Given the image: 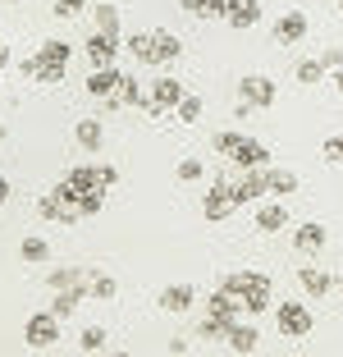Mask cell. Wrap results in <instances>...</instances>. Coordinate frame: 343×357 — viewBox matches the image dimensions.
Segmentation results:
<instances>
[{"label":"cell","instance_id":"cell-46","mask_svg":"<svg viewBox=\"0 0 343 357\" xmlns=\"http://www.w3.org/2000/svg\"><path fill=\"white\" fill-rule=\"evenodd\" d=\"M178 5H183L188 14H197V19H201V5H206V0H178Z\"/></svg>","mask_w":343,"mask_h":357},{"label":"cell","instance_id":"cell-22","mask_svg":"<svg viewBox=\"0 0 343 357\" xmlns=\"http://www.w3.org/2000/svg\"><path fill=\"white\" fill-rule=\"evenodd\" d=\"M284 225H289V211H284L280 202H261V211H257V229H261V234H280Z\"/></svg>","mask_w":343,"mask_h":357},{"label":"cell","instance_id":"cell-13","mask_svg":"<svg viewBox=\"0 0 343 357\" xmlns=\"http://www.w3.org/2000/svg\"><path fill=\"white\" fill-rule=\"evenodd\" d=\"M270 298H275V289H270V275H257V280H252V289L243 294V312H252V316L270 312Z\"/></svg>","mask_w":343,"mask_h":357},{"label":"cell","instance_id":"cell-48","mask_svg":"<svg viewBox=\"0 0 343 357\" xmlns=\"http://www.w3.org/2000/svg\"><path fill=\"white\" fill-rule=\"evenodd\" d=\"M5 64H10V46L0 42V69H5Z\"/></svg>","mask_w":343,"mask_h":357},{"label":"cell","instance_id":"cell-43","mask_svg":"<svg viewBox=\"0 0 343 357\" xmlns=\"http://www.w3.org/2000/svg\"><path fill=\"white\" fill-rule=\"evenodd\" d=\"M101 206H105V192H83V220H87V215H96Z\"/></svg>","mask_w":343,"mask_h":357},{"label":"cell","instance_id":"cell-28","mask_svg":"<svg viewBox=\"0 0 343 357\" xmlns=\"http://www.w3.org/2000/svg\"><path fill=\"white\" fill-rule=\"evenodd\" d=\"M302 183H298V174L293 169H284V165H270V192L275 197H293Z\"/></svg>","mask_w":343,"mask_h":357},{"label":"cell","instance_id":"cell-6","mask_svg":"<svg viewBox=\"0 0 343 357\" xmlns=\"http://www.w3.org/2000/svg\"><path fill=\"white\" fill-rule=\"evenodd\" d=\"M238 96L252 105V110H270V105H275V96H280V87H275V78L247 74V78H238Z\"/></svg>","mask_w":343,"mask_h":357},{"label":"cell","instance_id":"cell-34","mask_svg":"<svg viewBox=\"0 0 343 357\" xmlns=\"http://www.w3.org/2000/svg\"><path fill=\"white\" fill-rule=\"evenodd\" d=\"M252 280H257V271H229L224 280H220V289H224V294H234V298H243L252 289Z\"/></svg>","mask_w":343,"mask_h":357},{"label":"cell","instance_id":"cell-32","mask_svg":"<svg viewBox=\"0 0 343 357\" xmlns=\"http://www.w3.org/2000/svg\"><path fill=\"white\" fill-rule=\"evenodd\" d=\"M87 294H92L96 303H110V298L119 294V284H114L110 275H101V271H96V275H87Z\"/></svg>","mask_w":343,"mask_h":357},{"label":"cell","instance_id":"cell-1","mask_svg":"<svg viewBox=\"0 0 343 357\" xmlns=\"http://www.w3.org/2000/svg\"><path fill=\"white\" fill-rule=\"evenodd\" d=\"M37 211H42L51 225H78V220H83V192L73 188L69 178H60V183L37 202Z\"/></svg>","mask_w":343,"mask_h":357},{"label":"cell","instance_id":"cell-54","mask_svg":"<svg viewBox=\"0 0 343 357\" xmlns=\"http://www.w3.org/2000/svg\"><path fill=\"white\" fill-rule=\"evenodd\" d=\"M339 289H343V280H339Z\"/></svg>","mask_w":343,"mask_h":357},{"label":"cell","instance_id":"cell-16","mask_svg":"<svg viewBox=\"0 0 343 357\" xmlns=\"http://www.w3.org/2000/svg\"><path fill=\"white\" fill-rule=\"evenodd\" d=\"M119 78H124V69H92V74H87V96H114V87H119Z\"/></svg>","mask_w":343,"mask_h":357},{"label":"cell","instance_id":"cell-18","mask_svg":"<svg viewBox=\"0 0 343 357\" xmlns=\"http://www.w3.org/2000/svg\"><path fill=\"white\" fill-rule=\"evenodd\" d=\"M78 192H105V178H101V165H73L64 174Z\"/></svg>","mask_w":343,"mask_h":357},{"label":"cell","instance_id":"cell-5","mask_svg":"<svg viewBox=\"0 0 343 357\" xmlns=\"http://www.w3.org/2000/svg\"><path fill=\"white\" fill-rule=\"evenodd\" d=\"M55 339H60V316H55V312L28 316V326H23V344H28V348H51Z\"/></svg>","mask_w":343,"mask_h":357},{"label":"cell","instance_id":"cell-21","mask_svg":"<svg viewBox=\"0 0 343 357\" xmlns=\"http://www.w3.org/2000/svg\"><path fill=\"white\" fill-rule=\"evenodd\" d=\"M83 298H92V294H87V284H73V289H60V294L51 298V312L64 321V316H73V312H78V303H83Z\"/></svg>","mask_w":343,"mask_h":357},{"label":"cell","instance_id":"cell-31","mask_svg":"<svg viewBox=\"0 0 343 357\" xmlns=\"http://www.w3.org/2000/svg\"><path fill=\"white\" fill-rule=\"evenodd\" d=\"M19 257L23 261H51V243L37 238V234H28V238L19 243Z\"/></svg>","mask_w":343,"mask_h":357},{"label":"cell","instance_id":"cell-26","mask_svg":"<svg viewBox=\"0 0 343 357\" xmlns=\"http://www.w3.org/2000/svg\"><path fill=\"white\" fill-rule=\"evenodd\" d=\"M151 42H156V64H174L183 55V42L174 32H151Z\"/></svg>","mask_w":343,"mask_h":357},{"label":"cell","instance_id":"cell-24","mask_svg":"<svg viewBox=\"0 0 343 357\" xmlns=\"http://www.w3.org/2000/svg\"><path fill=\"white\" fill-rule=\"evenodd\" d=\"M114 96H119V105H142V110H151V96H142V83H137L133 74H124V78H119Z\"/></svg>","mask_w":343,"mask_h":357},{"label":"cell","instance_id":"cell-49","mask_svg":"<svg viewBox=\"0 0 343 357\" xmlns=\"http://www.w3.org/2000/svg\"><path fill=\"white\" fill-rule=\"evenodd\" d=\"M101 357H128V353H124V348H105Z\"/></svg>","mask_w":343,"mask_h":357},{"label":"cell","instance_id":"cell-47","mask_svg":"<svg viewBox=\"0 0 343 357\" xmlns=\"http://www.w3.org/2000/svg\"><path fill=\"white\" fill-rule=\"evenodd\" d=\"M10 202V178H0V206Z\"/></svg>","mask_w":343,"mask_h":357},{"label":"cell","instance_id":"cell-12","mask_svg":"<svg viewBox=\"0 0 343 357\" xmlns=\"http://www.w3.org/2000/svg\"><path fill=\"white\" fill-rule=\"evenodd\" d=\"M224 23L234 32L257 28V23H261V0H234V5H229V14H224Z\"/></svg>","mask_w":343,"mask_h":357},{"label":"cell","instance_id":"cell-50","mask_svg":"<svg viewBox=\"0 0 343 357\" xmlns=\"http://www.w3.org/2000/svg\"><path fill=\"white\" fill-rule=\"evenodd\" d=\"M5 142H10V128H5V124H0V147H5Z\"/></svg>","mask_w":343,"mask_h":357},{"label":"cell","instance_id":"cell-42","mask_svg":"<svg viewBox=\"0 0 343 357\" xmlns=\"http://www.w3.org/2000/svg\"><path fill=\"white\" fill-rule=\"evenodd\" d=\"M229 5H234V0H206V5H201V19H224Z\"/></svg>","mask_w":343,"mask_h":357},{"label":"cell","instance_id":"cell-14","mask_svg":"<svg viewBox=\"0 0 343 357\" xmlns=\"http://www.w3.org/2000/svg\"><path fill=\"white\" fill-rule=\"evenodd\" d=\"M234 165L238 169H261V165H270V151H266V142H257V137H243V147L234 151Z\"/></svg>","mask_w":343,"mask_h":357},{"label":"cell","instance_id":"cell-25","mask_svg":"<svg viewBox=\"0 0 343 357\" xmlns=\"http://www.w3.org/2000/svg\"><path fill=\"white\" fill-rule=\"evenodd\" d=\"M69 60H73L69 42H42L37 46V64H60V69H69Z\"/></svg>","mask_w":343,"mask_h":357},{"label":"cell","instance_id":"cell-3","mask_svg":"<svg viewBox=\"0 0 343 357\" xmlns=\"http://www.w3.org/2000/svg\"><path fill=\"white\" fill-rule=\"evenodd\" d=\"M238 211V202H234V183L229 178H215L206 192H201V215H206L211 225H220V220H229Z\"/></svg>","mask_w":343,"mask_h":357},{"label":"cell","instance_id":"cell-27","mask_svg":"<svg viewBox=\"0 0 343 357\" xmlns=\"http://www.w3.org/2000/svg\"><path fill=\"white\" fill-rule=\"evenodd\" d=\"M92 23H96V32H110V37L124 32V19H119L114 5H92Z\"/></svg>","mask_w":343,"mask_h":357},{"label":"cell","instance_id":"cell-29","mask_svg":"<svg viewBox=\"0 0 343 357\" xmlns=\"http://www.w3.org/2000/svg\"><path fill=\"white\" fill-rule=\"evenodd\" d=\"M128 51H133L137 64H151L156 69V42H151V32H133L128 37Z\"/></svg>","mask_w":343,"mask_h":357},{"label":"cell","instance_id":"cell-38","mask_svg":"<svg viewBox=\"0 0 343 357\" xmlns=\"http://www.w3.org/2000/svg\"><path fill=\"white\" fill-rule=\"evenodd\" d=\"M78 348H83V353H105V330L101 326H87L83 335H78Z\"/></svg>","mask_w":343,"mask_h":357},{"label":"cell","instance_id":"cell-17","mask_svg":"<svg viewBox=\"0 0 343 357\" xmlns=\"http://www.w3.org/2000/svg\"><path fill=\"white\" fill-rule=\"evenodd\" d=\"M73 137H78V147L83 151H101L105 147V128H101V119H78V124H73Z\"/></svg>","mask_w":343,"mask_h":357},{"label":"cell","instance_id":"cell-2","mask_svg":"<svg viewBox=\"0 0 343 357\" xmlns=\"http://www.w3.org/2000/svg\"><path fill=\"white\" fill-rule=\"evenodd\" d=\"M312 307L298 303V298H289V303L275 307V330H280L284 339H302V335H312Z\"/></svg>","mask_w":343,"mask_h":357},{"label":"cell","instance_id":"cell-52","mask_svg":"<svg viewBox=\"0 0 343 357\" xmlns=\"http://www.w3.org/2000/svg\"><path fill=\"white\" fill-rule=\"evenodd\" d=\"M10 5H23V0H10Z\"/></svg>","mask_w":343,"mask_h":357},{"label":"cell","instance_id":"cell-9","mask_svg":"<svg viewBox=\"0 0 343 357\" xmlns=\"http://www.w3.org/2000/svg\"><path fill=\"white\" fill-rule=\"evenodd\" d=\"M197 307V289L192 284H169V289H160V312L169 316H183Z\"/></svg>","mask_w":343,"mask_h":357},{"label":"cell","instance_id":"cell-36","mask_svg":"<svg viewBox=\"0 0 343 357\" xmlns=\"http://www.w3.org/2000/svg\"><path fill=\"white\" fill-rule=\"evenodd\" d=\"M174 115H178V124H197V119H201V96H192V92H188L183 101L174 105Z\"/></svg>","mask_w":343,"mask_h":357},{"label":"cell","instance_id":"cell-7","mask_svg":"<svg viewBox=\"0 0 343 357\" xmlns=\"http://www.w3.org/2000/svg\"><path fill=\"white\" fill-rule=\"evenodd\" d=\"M266 192H270V165L243 169V178L234 183V202H238V206H247V202H261Z\"/></svg>","mask_w":343,"mask_h":357},{"label":"cell","instance_id":"cell-11","mask_svg":"<svg viewBox=\"0 0 343 357\" xmlns=\"http://www.w3.org/2000/svg\"><path fill=\"white\" fill-rule=\"evenodd\" d=\"M302 37H307V14L302 10H289V14L275 19V42L280 46H293V42H302Z\"/></svg>","mask_w":343,"mask_h":357},{"label":"cell","instance_id":"cell-35","mask_svg":"<svg viewBox=\"0 0 343 357\" xmlns=\"http://www.w3.org/2000/svg\"><path fill=\"white\" fill-rule=\"evenodd\" d=\"M174 174H178V183H201V178H206V165H201V156H183Z\"/></svg>","mask_w":343,"mask_h":357},{"label":"cell","instance_id":"cell-15","mask_svg":"<svg viewBox=\"0 0 343 357\" xmlns=\"http://www.w3.org/2000/svg\"><path fill=\"white\" fill-rule=\"evenodd\" d=\"M298 289H302L307 298H325V294L334 289V280L321 271V266H302V271H298Z\"/></svg>","mask_w":343,"mask_h":357},{"label":"cell","instance_id":"cell-20","mask_svg":"<svg viewBox=\"0 0 343 357\" xmlns=\"http://www.w3.org/2000/svg\"><path fill=\"white\" fill-rule=\"evenodd\" d=\"M206 312L220 316L224 326H234V321L243 316V298H234V294H224V289H220V294H211V307H206Z\"/></svg>","mask_w":343,"mask_h":357},{"label":"cell","instance_id":"cell-51","mask_svg":"<svg viewBox=\"0 0 343 357\" xmlns=\"http://www.w3.org/2000/svg\"><path fill=\"white\" fill-rule=\"evenodd\" d=\"M334 87H339V96H343V69H339V74H334Z\"/></svg>","mask_w":343,"mask_h":357},{"label":"cell","instance_id":"cell-40","mask_svg":"<svg viewBox=\"0 0 343 357\" xmlns=\"http://www.w3.org/2000/svg\"><path fill=\"white\" fill-rule=\"evenodd\" d=\"M325 160H330V165H343V133H334V137H325Z\"/></svg>","mask_w":343,"mask_h":357},{"label":"cell","instance_id":"cell-44","mask_svg":"<svg viewBox=\"0 0 343 357\" xmlns=\"http://www.w3.org/2000/svg\"><path fill=\"white\" fill-rule=\"evenodd\" d=\"M19 74H23V78H32V83H37V55H28V60L19 64Z\"/></svg>","mask_w":343,"mask_h":357},{"label":"cell","instance_id":"cell-4","mask_svg":"<svg viewBox=\"0 0 343 357\" xmlns=\"http://www.w3.org/2000/svg\"><path fill=\"white\" fill-rule=\"evenodd\" d=\"M119 51H124V37H110V32H92L83 46L87 55V69H110L114 60H119Z\"/></svg>","mask_w":343,"mask_h":357},{"label":"cell","instance_id":"cell-19","mask_svg":"<svg viewBox=\"0 0 343 357\" xmlns=\"http://www.w3.org/2000/svg\"><path fill=\"white\" fill-rule=\"evenodd\" d=\"M224 339H229V348H234V353H252V348L261 344V330L252 326V321H234Z\"/></svg>","mask_w":343,"mask_h":357},{"label":"cell","instance_id":"cell-33","mask_svg":"<svg viewBox=\"0 0 343 357\" xmlns=\"http://www.w3.org/2000/svg\"><path fill=\"white\" fill-rule=\"evenodd\" d=\"M243 137H247V133H234V128H220V133L211 137V147H215V151H220L224 160H234V151L243 147Z\"/></svg>","mask_w":343,"mask_h":357},{"label":"cell","instance_id":"cell-10","mask_svg":"<svg viewBox=\"0 0 343 357\" xmlns=\"http://www.w3.org/2000/svg\"><path fill=\"white\" fill-rule=\"evenodd\" d=\"M325 238H330V234H325V225L307 220V225H298V229H293V252H302V257H316V252L325 248Z\"/></svg>","mask_w":343,"mask_h":357},{"label":"cell","instance_id":"cell-8","mask_svg":"<svg viewBox=\"0 0 343 357\" xmlns=\"http://www.w3.org/2000/svg\"><path fill=\"white\" fill-rule=\"evenodd\" d=\"M183 83H178V78H156V83H151V110H146V115H165V110H174L178 101H183Z\"/></svg>","mask_w":343,"mask_h":357},{"label":"cell","instance_id":"cell-23","mask_svg":"<svg viewBox=\"0 0 343 357\" xmlns=\"http://www.w3.org/2000/svg\"><path fill=\"white\" fill-rule=\"evenodd\" d=\"M46 284H51V294H60V289H73V284H87V271L83 266H55L46 275Z\"/></svg>","mask_w":343,"mask_h":357},{"label":"cell","instance_id":"cell-37","mask_svg":"<svg viewBox=\"0 0 343 357\" xmlns=\"http://www.w3.org/2000/svg\"><path fill=\"white\" fill-rule=\"evenodd\" d=\"M229 335V326H224V321H220V316H201V321H197V339H224Z\"/></svg>","mask_w":343,"mask_h":357},{"label":"cell","instance_id":"cell-45","mask_svg":"<svg viewBox=\"0 0 343 357\" xmlns=\"http://www.w3.org/2000/svg\"><path fill=\"white\" fill-rule=\"evenodd\" d=\"M183 353H188V339L174 335V339H169V357H183Z\"/></svg>","mask_w":343,"mask_h":357},{"label":"cell","instance_id":"cell-39","mask_svg":"<svg viewBox=\"0 0 343 357\" xmlns=\"http://www.w3.org/2000/svg\"><path fill=\"white\" fill-rule=\"evenodd\" d=\"M51 10H55V19H83L92 5H87V0H55Z\"/></svg>","mask_w":343,"mask_h":357},{"label":"cell","instance_id":"cell-53","mask_svg":"<svg viewBox=\"0 0 343 357\" xmlns=\"http://www.w3.org/2000/svg\"><path fill=\"white\" fill-rule=\"evenodd\" d=\"M339 10H343V0H339Z\"/></svg>","mask_w":343,"mask_h":357},{"label":"cell","instance_id":"cell-30","mask_svg":"<svg viewBox=\"0 0 343 357\" xmlns=\"http://www.w3.org/2000/svg\"><path fill=\"white\" fill-rule=\"evenodd\" d=\"M325 74H330V69H325V64H321V55H312V60H298V69H293V78H298L302 87H312V83H321Z\"/></svg>","mask_w":343,"mask_h":357},{"label":"cell","instance_id":"cell-41","mask_svg":"<svg viewBox=\"0 0 343 357\" xmlns=\"http://www.w3.org/2000/svg\"><path fill=\"white\" fill-rule=\"evenodd\" d=\"M321 64L330 69V74H339V69H343V46H325V51H321Z\"/></svg>","mask_w":343,"mask_h":357}]
</instances>
